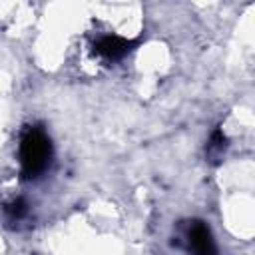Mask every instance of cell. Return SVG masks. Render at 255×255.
I'll use <instances>...</instances> for the list:
<instances>
[{
	"mask_svg": "<svg viewBox=\"0 0 255 255\" xmlns=\"http://www.w3.org/2000/svg\"><path fill=\"white\" fill-rule=\"evenodd\" d=\"M183 241L185 247L191 255H219L217 251V243L213 239V233L209 229V225L201 219H191L185 223V231H183Z\"/></svg>",
	"mask_w": 255,
	"mask_h": 255,
	"instance_id": "2",
	"label": "cell"
},
{
	"mask_svg": "<svg viewBox=\"0 0 255 255\" xmlns=\"http://www.w3.org/2000/svg\"><path fill=\"white\" fill-rule=\"evenodd\" d=\"M28 213H30V205L24 197H16L4 205V217L8 223H20L28 217Z\"/></svg>",
	"mask_w": 255,
	"mask_h": 255,
	"instance_id": "5",
	"label": "cell"
},
{
	"mask_svg": "<svg viewBox=\"0 0 255 255\" xmlns=\"http://www.w3.org/2000/svg\"><path fill=\"white\" fill-rule=\"evenodd\" d=\"M227 147H229V139H227V135L217 128V129L211 133V137H209V141H207V147H205V157H207V161L213 163V165H217V163L223 159Z\"/></svg>",
	"mask_w": 255,
	"mask_h": 255,
	"instance_id": "4",
	"label": "cell"
},
{
	"mask_svg": "<svg viewBox=\"0 0 255 255\" xmlns=\"http://www.w3.org/2000/svg\"><path fill=\"white\" fill-rule=\"evenodd\" d=\"M54 157V147L42 128H28L20 139V173L24 181L42 177Z\"/></svg>",
	"mask_w": 255,
	"mask_h": 255,
	"instance_id": "1",
	"label": "cell"
},
{
	"mask_svg": "<svg viewBox=\"0 0 255 255\" xmlns=\"http://www.w3.org/2000/svg\"><path fill=\"white\" fill-rule=\"evenodd\" d=\"M135 44L137 42H133V40H128V38H122L116 34H106V36H100L92 48H94V54L100 56L102 60L120 62L122 58H126L135 48Z\"/></svg>",
	"mask_w": 255,
	"mask_h": 255,
	"instance_id": "3",
	"label": "cell"
}]
</instances>
